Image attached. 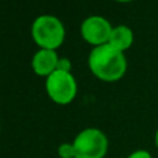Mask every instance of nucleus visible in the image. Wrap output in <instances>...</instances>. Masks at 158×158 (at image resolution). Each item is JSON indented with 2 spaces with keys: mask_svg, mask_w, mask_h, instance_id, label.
<instances>
[{
  "mask_svg": "<svg viewBox=\"0 0 158 158\" xmlns=\"http://www.w3.org/2000/svg\"><path fill=\"white\" fill-rule=\"evenodd\" d=\"M58 54L56 50H46V49H39L38 52L33 54L31 65L32 69L38 77L47 78L57 71V64H58Z\"/></svg>",
  "mask_w": 158,
  "mask_h": 158,
  "instance_id": "423d86ee",
  "label": "nucleus"
},
{
  "mask_svg": "<svg viewBox=\"0 0 158 158\" xmlns=\"http://www.w3.org/2000/svg\"><path fill=\"white\" fill-rule=\"evenodd\" d=\"M58 156L60 158H75V148L72 143H63L58 147Z\"/></svg>",
  "mask_w": 158,
  "mask_h": 158,
  "instance_id": "6e6552de",
  "label": "nucleus"
},
{
  "mask_svg": "<svg viewBox=\"0 0 158 158\" xmlns=\"http://www.w3.org/2000/svg\"><path fill=\"white\" fill-rule=\"evenodd\" d=\"M46 92L50 100L60 106L72 103L77 97L78 85L71 72L54 71L46 78Z\"/></svg>",
  "mask_w": 158,
  "mask_h": 158,
  "instance_id": "20e7f679",
  "label": "nucleus"
},
{
  "mask_svg": "<svg viewBox=\"0 0 158 158\" xmlns=\"http://www.w3.org/2000/svg\"><path fill=\"white\" fill-rule=\"evenodd\" d=\"M133 31L126 25H118L112 28L111 36H110L108 44L119 52H126L133 44Z\"/></svg>",
  "mask_w": 158,
  "mask_h": 158,
  "instance_id": "0eeeda50",
  "label": "nucleus"
},
{
  "mask_svg": "<svg viewBox=\"0 0 158 158\" xmlns=\"http://www.w3.org/2000/svg\"><path fill=\"white\" fill-rule=\"evenodd\" d=\"M128 158H153L147 150H136L131 154Z\"/></svg>",
  "mask_w": 158,
  "mask_h": 158,
  "instance_id": "9d476101",
  "label": "nucleus"
},
{
  "mask_svg": "<svg viewBox=\"0 0 158 158\" xmlns=\"http://www.w3.org/2000/svg\"><path fill=\"white\" fill-rule=\"evenodd\" d=\"M112 25L101 15H90L81 24V35L85 42L94 47L107 44L112 32Z\"/></svg>",
  "mask_w": 158,
  "mask_h": 158,
  "instance_id": "39448f33",
  "label": "nucleus"
},
{
  "mask_svg": "<svg viewBox=\"0 0 158 158\" xmlns=\"http://www.w3.org/2000/svg\"><path fill=\"white\" fill-rule=\"evenodd\" d=\"M75 158H104L108 151V139L97 128H86L72 142Z\"/></svg>",
  "mask_w": 158,
  "mask_h": 158,
  "instance_id": "7ed1b4c3",
  "label": "nucleus"
},
{
  "mask_svg": "<svg viewBox=\"0 0 158 158\" xmlns=\"http://www.w3.org/2000/svg\"><path fill=\"white\" fill-rule=\"evenodd\" d=\"M156 146H157V148H158V129H157V132H156Z\"/></svg>",
  "mask_w": 158,
  "mask_h": 158,
  "instance_id": "f8f14e48",
  "label": "nucleus"
},
{
  "mask_svg": "<svg viewBox=\"0 0 158 158\" xmlns=\"http://www.w3.org/2000/svg\"><path fill=\"white\" fill-rule=\"evenodd\" d=\"M114 2H118V3H129V2H133V0H114Z\"/></svg>",
  "mask_w": 158,
  "mask_h": 158,
  "instance_id": "9b49d317",
  "label": "nucleus"
},
{
  "mask_svg": "<svg viewBox=\"0 0 158 158\" xmlns=\"http://www.w3.org/2000/svg\"><path fill=\"white\" fill-rule=\"evenodd\" d=\"M87 64L92 74L103 82L119 81L128 69L125 54L110 46L108 43L93 47L87 58Z\"/></svg>",
  "mask_w": 158,
  "mask_h": 158,
  "instance_id": "f257e3e1",
  "label": "nucleus"
},
{
  "mask_svg": "<svg viewBox=\"0 0 158 158\" xmlns=\"http://www.w3.org/2000/svg\"><path fill=\"white\" fill-rule=\"evenodd\" d=\"M57 69L58 71H64V72H71V69H72L71 61L65 57L60 58V60H58V64H57Z\"/></svg>",
  "mask_w": 158,
  "mask_h": 158,
  "instance_id": "1a4fd4ad",
  "label": "nucleus"
},
{
  "mask_svg": "<svg viewBox=\"0 0 158 158\" xmlns=\"http://www.w3.org/2000/svg\"><path fill=\"white\" fill-rule=\"evenodd\" d=\"M31 35L39 49L57 50L65 39V28L57 17L43 14L35 18L31 27Z\"/></svg>",
  "mask_w": 158,
  "mask_h": 158,
  "instance_id": "f03ea898",
  "label": "nucleus"
}]
</instances>
